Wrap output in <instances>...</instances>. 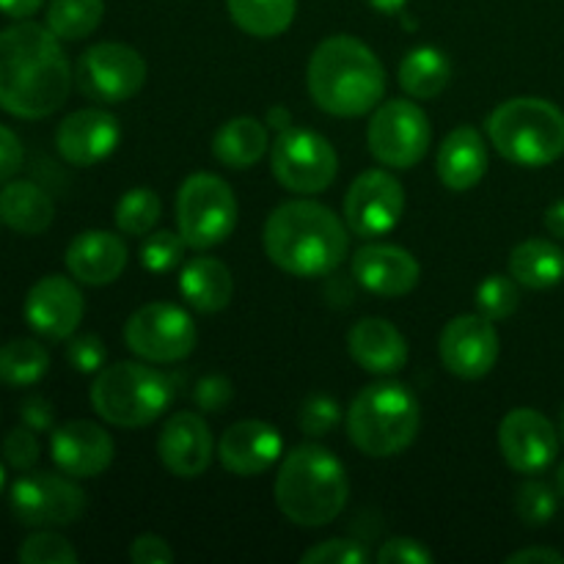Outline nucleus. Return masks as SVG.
<instances>
[{
  "instance_id": "obj_1",
  "label": "nucleus",
  "mask_w": 564,
  "mask_h": 564,
  "mask_svg": "<svg viewBox=\"0 0 564 564\" xmlns=\"http://www.w3.org/2000/svg\"><path fill=\"white\" fill-rule=\"evenodd\" d=\"M72 91V66L61 39L39 22L0 31V108L17 119H47Z\"/></svg>"
},
{
  "instance_id": "obj_2",
  "label": "nucleus",
  "mask_w": 564,
  "mask_h": 564,
  "mask_svg": "<svg viewBox=\"0 0 564 564\" xmlns=\"http://www.w3.org/2000/svg\"><path fill=\"white\" fill-rule=\"evenodd\" d=\"M264 253L295 279H325L345 264L350 229L330 207L308 198L284 202L268 215Z\"/></svg>"
},
{
  "instance_id": "obj_3",
  "label": "nucleus",
  "mask_w": 564,
  "mask_h": 564,
  "mask_svg": "<svg viewBox=\"0 0 564 564\" xmlns=\"http://www.w3.org/2000/svg\"><path fill=\"white\" fill-rule=\"evenodd\" d=\"M306 86L319 110L339 119L372 113L386 97V69L356 36H328L314 47Z\"/></svg>"
},
{
  "instance_id": "obj_4",
  "label": "nucleus",
  "mask_w": 564,
  "mask_h": 564,
  "mask_svg": "<svg viewBox=\"0 0 564 564\" xmlns=\"http://www.w3.org/2000/svg\"><path fill=\"white\" fill-rule=\"evenodd\" d=\"M273 496L286 521L319 529L336 521L347 507L350 479L334 452L319 444H303L281 460Z\"/></svg>"
},
{
  "instance_id": "obj_5",
  "label": "nucleus",
  "mask_w": 564,
  "mask_h": 564,
  "mask_svg": "<svg viewBox=\"0 0 564 564\" xmlns=\"http://www.w3.org/2000/svg\"><path fill=\"white\" fill-rule=\"evenodd\" d=\"M422 427L419 400L408 386L394 380L364 386L347 411V438L361 455L386 460L416 441Z\"/></svg>"
},
{
  "instance_id": "obj_6",
  "label": "nucleus",
  "mask_w": 564,
  "mask_h": 564,
  "mask_svg": "<svg viewBox=\"0 0 564 564\" xmlns=\"http://www.w3.org/2000/svg\"><path fill=\"white\" fill-rule=\"evenodd\" d=\"M496 152L523 169H543L564 154V113L540 97H516L488 116Z\"/></svg>"
},
{
  "instance_id": "obj_7",
  "label": "nucleus",
  "mask_w": 564,
  "mask_h": 564,
  "mask_svg": "<svg viewBox=\"0 0 564 564\" xmlns=\"http://www.w3.org/2000/svg\"><path fill=\"white\" fill-rule=\"evenodd\" d=\"M174 378L138 361L102 367L91 383V405L113 427H147L174 402Z\"/></svg>"
},
{
  "instance_id": "obj_8",
  "label": "nucleus",
  "mask_w": 564,
  "mask_h": 564,
  "mask_svg": "<svg viewBox=\"0 0 564 564\" xmlns=\"http://www.w3.org/2000/svg\"><path fill=\"white\" fill-rule=\"evenodd\" d=\"M240 207L218 174H191L176 193V231L193 251H209L235 231Z\"/></svg>"
},
{
  "instance_id": "obj_9",
  "label": "nucleus",
  "mask_w": 564,
  "mask_h": 564,
  "mask_svg": "<svg viewBox=\"0 0 564 564\" xmlns=\"http://www.w3.org/2000/svg\"><path fill=\"white\" fill-rule=\"evenodd\" d=\"M270 165L279 185L301 196H317L328 191L339 171L334 147L319 132L306 127H286L270 147Z\"/></svg>"
},
{
  "instance_id": "obj_10",
  "label": "nucleus",
  "mask_w": 564,
  "mask_h": 564,
  "mask_svg": "<svg viewBox=\"0 0 564 564\" xmlns=\"http://www.w3.org/2000/svg\"><path fill=\"white\" fill-rule=\"evenodd\" d=\"M367 143L380 165L405 171L424 160L430 143H433V127H430L427 113L416 102L389 99L372 110Z\"/></svg>"
},
{
  "instance_id": "obj_11",
  "label": "nucleus",
  "mask_w": 564,
  "mask_h": 564,
  "mask_svg": "<svg viewBox=\"0 0 564 564\" xmlns=\"http://www.w3.org/2000/svg\"><path fill=\"white\" fill-rule=\"evenodd\" d=\"M149 66L135 47L121 42L91 44L77 58L75 83L80 94L99 105H119L143 88Z\"/></svg>"
},
{
  "instance_id": "obj_12",
  "label": "nucleus",
  "mask_w": 564,
  "mask_h": 564,
  "mask_svg": "<svg viewBox=\"0 0 564 564\" xmlns=\"http://www.w3.org/2000/svg\"><path fill=\"white\" fill-rule=\"evenodd\" d=\"M196 341V323L174 303H147L124 323V345L149 364L185 361Z\"/></svg>"
},
{
  "instance_id": "obj_13",
  "label": "nucleus",
  "mask_w": 564,
  "mask_h": 564,
  "mask_svg": "<svg viewBox=\"0 0 564 564\" xmlns=\"http://www.w3.org/2000/svg\"><path fill=\"white\" fill-rule=\"evenodd\" d=\"M86 494L77 482L61 474L31 471L9 490L11 516L31 529L72 527L86 512Z\"/></svg>"
},
{
  "instance_id": "obj_14",
  "label": "nucleus",
  "mask_w": 564,
  "mask_h": 564,
  "mask_svg": "<svg viewBox=\"0 0 564 564\" xmlns=\"http://www.w3.org/2000/svg\"><path fill=\"white\" fill-rule=\"evenodd\" d=\"M405 213V191L394 174L383 169H369L352 180L345 193V224L350 235L375 240L397 229Z\"/></svg>"
},
{
  "instance_id": "obj_15",
  "label": "nucleus",
  "mask_w": 564,
  "mask_h": 564,
  "mask_svg": "<svg viewBox=\"0 0 564 564\" xmlns=\"http://www.w3.org/2000/svg\"><path fill=\"white\" fill-rule=\"evenodd\" d=\"M501 352L499 330L482 314H460L441 330L438 356L446 372L463 380H479L496 367Z\"/></svg>"
},
{
  "instance_id": "obj_16",
  "label": "nucleus",
  "mask_w": 564,
  "mask_h": 564,
  "mask_svg": "<svg viewBox=\"0 0 564 564\" xmlns=\"http://www.w3.org/2000/svg\"><path fill=\"white\" fill-rule=\"evenodd\" d=\"M499 449L512 471L532 477L556 460L560 435L549 416L534 408H516L499 424Z\"/></svg>"
},
{
  "instance_id": "obj_17",
  "label": "nucleus",
  "mask_w": 564,
  "mask_h": 564,
  "mask_svg": "<svg viewBox=\"0 0 564 564\" xmlns=\"http://www.w3.org/2000/svg\"><path fill=\"white\" fill-rule=\"evenodd\" d=\"M83 314H86V301L80 286L66 275H44L28 290L25 323L44 339H72L80 328Z\"/></svg>"
},
{
  "instance_id": "obj_18",
  "label": "nucleus",
  "mask_w": 564,
  "mask_h": 564,
  "mask_svg": "<svg viewBox=\"0 0 564 564\" xmlns=\"http://www.w3.org/2000/svg\"><path fill=\"white\" fill-rule=\"evenodd\" d=\"M113 438L105 427L88 419H75L50 435V455L61 474L72 479H94L113 463Z\"/></svg>"
},
{
  "instance_id": "obj_19",
  "label": "nucleus",
  "mask_w": 564,
  "mask_h": 564,
  "mask_svg": "<svg viewBox=\"0 0 564 564\" xmlns=\"http://www.w3.org/2000/svg\"><path fill=\"white\" fill-rule=\"evenodd\" d=\"M121 141V127L105 108H83L66 116L55 130V147L69 165L88 169L116 152Z\"/></svg>"
},
{
  "instance_id": "obj_20",
  "label": "nucleus",
  "mask_w": 564,
  "mask_h": 564,
  "mask_svg": "<svg viewBox=\"0 0 564 564\" xmlns=\"http://www.w3.org/2000/svg\"><path fill=\"white\" fill-rule=\"evenodd\" d=\"M158 455L163 466L180 479H196L209 468L215 455V438L202 413L180 411L165 422L158 438Z\"/></svg>"
},
{
  "instance_id": "obj_21",
  "label": "nucleus",
  "mask_w": 564,
  "mask_h": 564,
  "mask_svg": "<svg viewBox=\"0 0 564 564\" xmlns=\"http://www.w3.org/2000/svg\"><path fill=\"white\" fill-rule=\"evenodd\" d=\"M352 279L380 297H402L422 279L416 257L391 242H369L352 257Z\"/></svg>"
},
{
  "instance_id": "obj_22",
  "label": "nucleus",
  "mask_w": 564,
  "mask_h": 564,
  "mask_svg": "<svg viewBox=\"0 0 564 564\" xmlns=\"http://www.w3.org/2000/svg\"><path fill=\"white\" fill-rule=\"evenodd\" d=\"M284 455V438L262 419H242L231 424L218 441V457L235 477H257L273 468Z\"/></svg>"
},
{
  "instance_id": "obj_23",
  "label": "nucleus",
  "mask_w": 564,
  "mask_h": 564,
  "mask_svg": "<svg viewBox=\"0 0 564 564\" xmlns=\"http://www.w3.org/2000/svg\"><path fill=\"white\" fill-rule=\"evenodd\" d=\"M347 352L364 372L389 375L402 372L408 367V341L394 323L383 317H364L347 330Z\"/></svg>"
},
{
  "instance_id": "obj_24",
  "label": "nucleus",
  "mask_w": 564,
  "mask_h": 564,
  "mask_svg": "<svg viewBox=\"0 0 564 564\" xmlns=\"http://www.w3.org/2000/svg\"><path fill=\"white\" fill-rule=\"evenodd\" d=\"M127 242L119 235L105 229H88L77 235L66 248V270L75 281L86 286H108L124 273Z\"/></svg>"
},
{
  "instance_id": "obj_25",
  "label": "nucleus",
  "mask_w": 564,
  "mask_h": 564,
  "mask_svg": "<svg viewBox=\"0 0 564 564\" xmlns=\"http://www.w3.org/2000/svg\"><path fill=\"white\" fill-rule=\"evenodd\" d=\"M435 171H438V180L455 193L471 191L474 185H479L488 171V147H485L482 132L468 124L455 127L441 141Z\"/></svg>"
},
{
  "instance_id": "obj_26",
  "label": "nucleus",
  "mask_w": 564,
  "mask_h": 564,
  "mask_svg": "<svg viewBox=\"0 0 564 564\" xmlns=\"http://www.w3.org/2000/svg\"><path fill=\"white\" fill-rule=\"evenodd\" d=\"M180 292L202 314L224 312L235 295V279L226 262L215 257H193L191 262L182 268L180 275Z\"/></svg>"
},
{
  "instance_id": "obj_27",
  "label": "nucleus",
  "mask_w": 564,
  "mask_h": 564,
  "mask_svg": "<svg viewBox=\"0 0 564 564\" xmlns=\"http://www.w3.org/2000/svg\"><path fill=\"white\" fill-rule=\"evenodd\" d=\"M0 218L17 235H42L53 226L55 204L36 182H6L0 191Z\"/></svg>"
},
{
  "instance_id": "obj_28",
  "label": "nucleus",
  "mask_w": 564,
  "mask_h": 564,
  "mask_svg": "<svg viewBox=\"0 0 564 564\" xmlns=\"http://www.w3.org/2000/svg\"><path fill=\"white\" fill-rule=\"evenodd\" d=\"M270 149L268 127L253 116H235L213 138V154L220 165L231 171H246L257 165Z\"/></svg>"
},
{
  "instance_id": "obj_29",
  "label": "nucleus",
  "mask_w": 564,
  "mask_h": 564,
  "mask_svg": "<svg viewBox=\"0 0 564 564\" xmlns=\"http://www.w3.org/2000/svg\"><path fill=\"white\" fill-rule=\"evenodd\" d=\"M510 275L527 290H551L564 281V251L551 240H523L510 253Z\"/></svg>"
},
{
  "instance_id": "obj_30",
  "label": "nucleus",
  "mask_w": 564,
  "mask_h": 564,
  "mask_svg": "<svg viewBox=\"0 0 564 564\" xmlns=\"http://www.w3.org/2000/svg\"><path fill=\"white\" fill-rule=\"evenodd\" d=\"M400 86L413 99H435L452 80V64L444 50L424 47L411 50L400 64Z\"/></svg>"
},
{
  "instance_id": "obj_31",
  "label": "nucleus",
  "mask_w": 564,
  "mask_h": 564,
  "mask_svg": "<svg viewBox=\"0 0 564 564\" xmlns=\"http://www.w3.org/2000/svg\"><path fill=\"white\" fill-rule=\"evenodd\" d=\"M231 22L253 39H275L290 31L297 0H226Z\"/></svg>"
},
{
  "instance_id": "obj_32",
  "label": "nucleus",
  "mask_w": 564,
  "mask_h": 564,
  "mask_svg": "<svg viewBox=\"0 0 564 564\" xmlns=\"http://www.w3.org/2000/svg\"><path fill=\"white\" fill-rule=\"evenodd\" d=\"M50 352L36 339H11L0 347V383L11 389L36 386L47 375Z\"/></svg>"
},
{
  "instance_id": "obj_33",
  "label": "nucleus",
  "mask_w": 564,
  "mask_h": 564,
  "mask_svg": "<svg viewBox=\"0 0 564 564\" xmlns=\"http://www.w3.org/2000/svg\"><path fill=\"white\" fill-rule=\"evenodd\" d=\"M105 17V0H50L44 25L61 42H80L91 36Z\"/></svg>"
},
{
  "instance_id": "obj_34",
  "label": "nucleus",
  "mask_w": 564,
  "mask_h": 564,
  "mask_svg": "<svg viewBox=\"0 0 564 564\" xmlns=\"http://www.w3.org/2000/svg\"><path fill=\"white\" fill-rule=\"evenodd\" d=\"M163 204L152 187H132L116 204V226L127 237H147L158 226Z\"/></svg>"
},
{
  "instance_id": "obj_35",
  "label": "nucleus",
  "mask_w": 564,
  "mask_h": 564,
  "mask_svg": "<svg viewBox=\"0 0 564 564\" xmlns=\"http://www.w3.org/2000/svg\"><path fill=\"white\" fill-rule=\"evenodd\" d=\"M518 303H521V284L512 275H488L477 286V312L494 323L516 314Z\"/></svg>"
},
{
  "instance_id": "obj_36",
  "label": "nucleus",
  "mask_w": 564,
  "mask_h": 564,
  "mask_svg": "<svg viewBox=\"0 0 564 564\" xmlns=\"http://www.w3.org/2000/svg\"><path fill=\"white\" fill-rule=\"evenodd\" d=\"M185 248L187 242L182 240L180 231H149L141 246V264L149 273H171L185 257Z\"/></svg>"
},
{
  "instance_id": "obj_37",
  "label": "nucleus",
  "mask_w": 564,
  "mask_h": 564,
  "mask_svg": "<svg viewBox=\"0 0 564 564\" xmlns=\"http://www.w3.org/2000/svg\"><path fill=\"white\" fill-rule=\"evenodd\" d=\"M556 490L551 485L540 482V479H527V482L518 488L516 496V512L527 527H545L551 523V518L556 516Z\"/></svg>"
},
{
  "instance_id": "obj_38",
  "label": "nucleus",
  "mask_w": 564,
  "mask_h": 564,
  "mask_svg": "<svg viewBox=\"0 0 564 564\" xmlns=\"http://www.w3.org/2000/svg\"><path fill=\"white\" fill-rule=\"evenodd\" d=\"M22 564H75L77 551L66 538H61L53 529H39L36 534L25 540L17 551Z\"/></svg>"
},
{
  "instance_id": "obj_39",
  "label": "nucleus",
  "mask_w": 564,
  "mask_h": 564,
  "mask_svg": "<svg viewBox=\"0 0 564 564\" xmlns=\"http://www.w3.org/2000/svg\"><path fill=\"white\" fill-rule=\"evenodd\" d=\"M341 422V408L334 397L314 394L308 397L301 405V413H297V424L306 435L312 438H323V435L334 433L336 424Z\"/></svg>"
},
{
  "instance_id": "obj_40",
  "label": "nucleus",
  "mask_w": 564,
  "mask_h": 564,
  "mask_svg": "<svg viewBox=\"0 0 564 564\" xmlns=\"http://www.w3.org/2000/svg\"><path fill=\"white\" fill-rule=\"evenodd\" d=\"M301 562L303 564H367L369 551L364 549L358 540L334 538V540H323V543L303 551Z\"/></svg>"
},
{
  "instance_id": "obj_41",
  "label": "nucleus",
  "mask_w": 564,
  "mask_h": 564,
  "mask_svg": "<svg viewBox=\"0 0 564 564\" xmlns=\"http://www.w3.org/2000/svg\"><path fill=\"white\" fill-rule=\"evenodd\" d=\"M39 455H42V446H39L36 433L31 427H14L3 438V460L9 463L14 471H31L39 463Z\"/></svg>"
},
{
  "instance_id": "obj_42",
  "label": "nucleus",
  "mask_w": 564,
  "mask_h": 564,
  "mask_svg": "<svg viewBox=\"0 0 564 564\" xmlns=\"http://www.w3.org/2000/svg\"><path fill=\"white\" fill-rule=\"evenodd\" d=\"M66 361L75 372L80 375H97L99 369L108 361V350H105V341L97 334H83L69 339L66 345Z\"/></svg>"
},
{
  "instance_id": "obj_43",
  "label": "nucleus",
  "mask_w": 564,
  "mask_h": 564,
  "mask_svg": "<svg viewBox=\"0 0 564 564\" xmlns=\"http://www.w3.org/2000/svg\"><path fill=\"white\" fill-rule=\"evenodd\" d=\"M235 400V386L224 375H207L193 389V402L202 413H224Z\"/></svg>"
},
{
  "instance_id": "obj_44",
  "label": "nucleus",
  "mask_w": 564,
  "mask_h": 564,
  "mask_svg": "<svg viewBox=\"0 0 564 564\" xmlns=\"http://www.w3.org/2000/svg\"><path fill=\"white\" fill-rule=\"evenodd\" d=\"M380 564H430L433 551L413 538H391L380 545L378 551Z\"/></svg>"
},
{
  "instance_id": "obj_45",
  "label": "nucleus",
  "mask_w": 564,
  "mask_h": 564,
  "mask_svg": "<svg viewBox=\"0 0 564 564\" xmlns=\"http://www.w3.org/2000/svg\"><path fill=\"white\" fill-rule=\"evenodd\" d=\"M22 163H25V149H22V141L17 138L14 130L0 124V185L14 180V176L20 174Z\"/></svg>"
},
{
  "instance_id": "obj_46",
  "label": "nucleus",
  "mask_w": 564,
  "mask_h": 564,
  "mask_svg": "<svg viewBox=\"0 0 564 564\" xmlns=\"http://www.w3.org/2000/svg\"><path fill=\"white\" fill-rule=\"evenodd\" d=\"M130 560L135 564H169L174 562V549L160 534H141L132 540Z\"/></svg>"
},
{
  "instance_id": "obj_47",
  "label": "nucleus",
  "mask_w": 564,
  "mask_h": 564,
  "mask_svg": "<svg viewBox=\"0 0 564 564\" xmlns=\"http://www.w3.org/2000/svg\"><path fill=\"white\" fill-rule=\"evenodd\" d=\"M20 419L25 427H31L33 433H50L55 424V411L44 397L31 394L28 400H22L20 405Z\"/></svg>"
},
{
  "instance_id": "obj_48",
  "label": "nucleus",
  "mask_w": 564,
  "mask_h": 564,
  "mask_svg": "<svg viewBox=\"0 0 564 564\" xmlns=\"http://www.w3.org/2000/svg\"><path fill=\"white\" fill-rule=\"evenodd\" d=\"M507 564H564V556L554 549H523L507 556Z\"/></svg>"
},
{
  "instance_id": "obj_49",
  "label": "nucleus",
  "mask_w": 564,
  "mask_h": 564,
  "mask_svg": "<svg viewBox=\"0 0 564 564\" xmlns=\"http://www.w3.org/2000/svg\"><path fill=\"white\" fill-rule=\"evenodd\" d=\"M47 0H0V11L11 20H28L31 14H36Z\"/></svg>"
},
{
  "instance_id": "obj_50",
  "label": "nucleus",
  "mask_w": 564,
  "mask_h": 564,
  "mask_svg": "<svg viewBox=\"0 0 564 564\" xmlns=\"http://www.w3.org/2000/svg\"><path fill=\"white\" fill-rule=\"evenodd\" d=\"M545 229L551 231L554 237H560V240H564V198L562 202L551 204L549 209H545Z\"/></svg>"
},
{
  "instance_id": "obj_51",
  "label": "nucleus",
  "mask_w": 564,
  "mask_h": 564,
  "mask_svg": "<svg viewBox=\"0 0 564 564\" xmlns=\"http://www.w3.org/2000/svg\"><path fill=\"white\" fill-rule=\"evenodd\" d=\"M264 124H270L273 127V130H286V127H292L290 124V110H284V108H270V113H268V121H264Z\"/></svg>"
},
{
  "instance_id": "obj_52",
  "label": "nucleus",
  "mask_w": 564,
  "mask_h": 564,
  "mask_svg": "<svg viewBox=\"0 0 564 564\" xmlns=\"http://www.w3.org/2000/svg\"><path fill=\"white\" fill-rule=\"evenodd\" d=\"M372 9H378L380 14H397V11L405 9L408 0H367Z\"/></svg>"
},
{
  "instance_id": "obj_53",
  "label": "nucleus",
  "mask_w": 564,
  "mask_h": 564,
  "mask_svg": "<svg viewBox=\"0 0 564 564\" xmlns=\"http://www.w3.org/2000/svg\"><path fill=\"white\" fill-rule=\"evenodd\" d=\"M556 494L564 499V463L560 466V471H556Z\"/></svg>"
},
{
  "instance_id": "obj_54",
  "label": "nucleus",
  "mask_w": 564,
  "mask_h": 564,
  "mask_svg": "<svg viewBox=\"0 0 564 564\" xmlns=\"http://www.w3.org/2000/svg\"><path fill=\"white\" fill-rule=\"evenodd\" d=\"M6 488V468H3V463H0V490Z\"/></svg>"
},
{
  "instance_id": "obj_55",
  "label": "nucleus",
  "mask_w": 564,
  "mask_h": 564,
  "mask_svg": "<svg viewBox=\"0 0 564 564\" xmlns=\"http://www.w3.org/2000/svg\"><path fill=\"white\" fill-rule=\"evenodd\" d=\"M560 433H562V441H564V411H562V427H560Z\"/></svg>"
},
{
  "instance_id": "obj_56",
  "label": "nucleus",
  "mask_w": 564,
  "mask_h": 564,
  "mask_svg": "<svg viewBox=\"0 0 564 564\" xmlns=\"http://www.w3.org/2000/svg\"><path fill=\"white\" fill-rule=\"evenodd\" d=\"M0 224H3V218H0Z\"/></svg>"
}]
</instances>
